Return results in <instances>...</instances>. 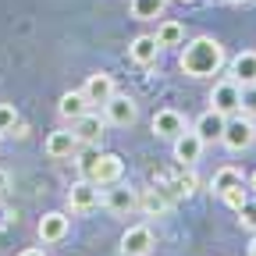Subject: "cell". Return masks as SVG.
Here are the masks:
<instances>
[{"instance_id": "obj_19", "label": "cell", "mask_w": 256, "mask_h": 256, "mask_svg": "<svg viewBox=\"0 0 256 256\" xmlns=\"http://www.w3.org/2000/svg\"><path fill=\"white\" fill-rule=\"evenodd\" d=\"M168 206H171V203H168V196H164L160 188H146L142 196H139V210L150 214V217H164Z\"/></svg>"}, {"instance_id": "obj_16", "label": "cell", "mask_w": 256, "mask_h": 256, "mask_svg": "<svg viewBox=\"0 0 256 256\" xmlns=\"http://www.w3.org/2000/svg\"><path fill=\"white\" fill-rule=\"evenodd\" d=\"M89 96L82 92V89H72V92H64L60 100H57V114L64 118V121H78L82 114H89Z\"/></svg>"}, {"instance_id": "obj_36", "label": "cell", "mask_w": 256, "mask_h": 256, "mask_svg": "<svg viewBox=\"0 0 256 256\" xmlns=\"http://www.w3.org/2000/svg\"><path fill=\"white\" fill-rule=\"evenodd\" d=\"M0 139H4V136H0Z\"/></svg>"}, {"instance_id": "obj_21", "label": "cell", "mask_w": 256, "mask_h": 256, "mask_svg": "<svg viewBox=\"0 0 256 256\" xmlns=\"http://www.w3.org/2000/svg\"><path fill=\"white\" fill-rule=\"evenodd\" d=\"M168 0H132V18L139 22H156L160 14H164Z\"/></svg>"}, {"instance_id": "obj_1", "label": "cell", "mask_w": 256, "mask_h": 256, "mask_svg": "<svg viewBox=\"0 0 256 256\" xmlns=\"http://www.w3.org/2000/svg\"><path fill=\"white\" fill-rule=\"evenodd\" d=\"M224 64H228V54H224V46L214 36H196V40L182 43L178 68L188 78H214V75H220Z\"/></svg>"}, {"instance_id": "obj_34", "label": "cell", "mask_w": 256, "mask_h": 256, "mask_svg": "<svg viewBox=\"0 0 256 256\" xmlns=\"http://www.w3.org/2000/svg\"><path fill=\"white\" fill-rule=\"evenodd\" d=\"M232 4H252V0H232Z\"/></svg>"}, {"instance_id": "obj_17", "label": "cell", "mask_w": 256, "mask_h": 256, "mask_svg": "<svg viewBox=\"0 0 256 256\" xmlns=\"http://www.w3.org/2000/svg\"><path fill=\"white\" fill-rule=\"evenodd\" d=\"M43 150H46V156L64 160V156H75L78 153V139H75V132H50L46 142H43Z\"/></svg>"}, {"instance_id": "obj_11", "label": "cell", "mask_w": 256, "mask_h": 256, "mask_svg": "<svg viewBox=\"0 0 256 256\" xmlns=\"http://www.w3.org/2000/svg\"><path fill=\"white\" fill-rule=\"evenodd\" d=\"M104 206L118 217H128L132 210H139V196H136V188H124V185H110L107 188V196H104Z\"/></svg>"}, {"instance_id": "obj_8", "label": "cell", "mask_w": 256, "mask_h": 256, "mask_svg": "<svg viewBox=\"0 0 256 256\" xmlns=\"http://www.w3.org/2000/svg\"><path fill=\"white\" fill-rule=\"evenodd\" d=\"M68 214H60V210H50V214H43L40 217V224H36V235H40V242H46V246H54V242H64V235H68Z\"/></svg>"}, {"instance_id": "obj_26", "label": "cell", "mask_w": 256, "mask_h": 256, "mask_svg": "<svg viewBox=\"0 0 256 256\" xmlns=\"http://www.w3.org/2000/svg\"><path fill=\"white\" fill-rule=\"evenodd\" d=\"M174 188H178V196H192V192L200 188V178L192 174V171H182V174L174 178Z\"/></svg>"}, {"instance_id": "obj_13", "label": "cell", "mask_w": 256, "mask_h": 256, "mask_svg": "<svg viewBox=\"0 0 256 256\" xmlns=\"http://www.w3.org/2000/svg\"><path fill=\"white\" fill-rule=\"evenodd\" d=\"M121 174H124V160L118 153H100V160H96V168H92L89 178L96 185H114V182H121Z\"/></svg>"}, {"instance_id": "obj_5", "label": "cell", "mask_w": 256, "mask_h": 256, "mask_svg": "<svg viewBox=\"0 0 256 256\" xmlns=\"http://www.w3.org/2000/svg\"><path fill=\"white\" fill-rule=\"evenodd\" d=\"M96 206H100V185L92 178H82L68 188V210L72 214H92Z\"/></svg>"}, {"instance_id": "obj_2", "label": "cell", "mask_w": 256, "mask_h": 256, "mask_svg": "<svg viewBox=\"0 0 256 256\" xmlns=\"http://www.w3.org/2000/svg\"><path fill=\"white\" fill-rule=\"evenodd\" d=\"M256 142V118L249 114H232L228 121H224V136H220V146L228 150V153H242Z\"/></svg>"}, {"instance_id": "obj_27", "label": "cell", "mask_w": 256, "mask_h": 256, "mask_svg": "<svg viewBox=\"0 0 256 256\" xmlns=\"http://www.w3.org/2000/svg\"><path fill=\"white\" fill-rule=\"evenodd\" d=\"M242 114H249V118H256V82H249V86H242Z\"/></svg>"}, {"instance_id": "obj_4", "label": "cell", "mask_w": 256, "mask_h": 256, "mask_svg": "<svg viewBox=\"0 0 256 256\" xmlns=\"http://www.w3.org/2000/svg\"><path fill=\"white\" fill-rule=\"evenodd\" d=\"M104 118H107V124L132 128V124L139 121V104L132 100V96H121V92H114L110 100L104 104Z\"/></svg>"}, {"instance_id": "obj_6", "label": "cell", "mask_w": 256, "mask_h": 256, "mask_svg": "<svg viewBox=\"0 0 256 256\" xmlns=\"http://www.w3.org/2000/svg\"><path fill=\"white\" fill-rule=\"evenodd\" d=\"M150 249H153V228H146V224H132L121 235V256H150Z\"/></svg>"}, {"instance_id": "obj_22", "label": "cell", "mask_w": 256, "mask_h": 256, "mask_svg": "<svg viewBox=\"0 0 256 256\" xmlns=\"http://www.w3.org/2000/svg\"><path fill=\"white\" fill-rule=\"evenodd\" d=\"M242 182H246V178H242V171L228 164V168H220V171L214 174V182H210V188H214V192H217V196H220V192H228L232 185H242Z\"/></svg>"}, {"instance_id": "obj_3", "label": "cell", "mask_w": 256, "mask_h": 256, "mask_svg": "<svg viewBox=\"0 0 256 256\" xmlns=\"http://www.w3.org/2000/svg\"><path fill=\"white\" fill-rule=\"evenodd\" d=\"M210 110H217L224 118H232V114L242 110V86L232 75L220 78V82H214V89H210Z\"/></svg>"}, {"instance_id": "obj_25", "label": "cell", "mask_w": 256, "mask_h": 256, "mask_svg": "<svg viewBox=\"0 0 256 256\" xmlns=\"http://www.w3.org/2000/svg\"><path fill=\"white\" fill-rule=\"evenodd\" d=\"M96 160H100V146H86V150L78 153V171H82V178H89V174H92Z\"/></svg>"}, {"instance_id": "obj_35", "label": "cell", "mask_w": 256, "mask_h": 256, "mask_svg": "<svg viewBox=\"0 0 256 256\" xmlns=\"http://www.w3.org/2000/svg\"><path fill=\"white\" fill-rule=\"evenodd\" d=\"M182 4H196V0H182Z\"/></svg>"}, {"instance_id": "obj_30", "label": "cell", "mask_w": 256, "mask_h": 256, "mask_svg": "<svg viewBox=\"0 0 256 256\" xmlns=\"http://www.w3.org/2000/svg\"><path fill=\"white\" fill-rule=\"evenodd\" d=\"M8 185H11V174H8L4 168H0V196H4V192H8Z\"/></svg>"}, {"instance_id": "obj_20", "label": "cell", "mask_w": 256, "mask_h": 256, "mask_svg": "<svg viewBox=\"0 0 256 256\" xmlns=\"http://www.w3.org/2000/svg\"><path fill=\"white\" fill-rule=\"evenodd\" d=\"M153 36H156L160 46H182L185 43V25L182 22H160Z\"/></svg>"}, {"instance_id": "obj_24", "label": "cell", "mask_w": 256, "mask_h": 256, "mask_svg": "<svg viewBox=\"0 0 256 256\" xmlns=\"http://www.w3.org/2000/svg\"><path fill=\"white\" fill-rule=\"evenodd\" d=\"M18 124H22V118H18L14 104H0V136H4V132H14Z\"/></svg>"}, {"instance_id": "obj_9", "label": "cell", "mask_w": 256, "mask_h": 256, "mask_svg": "<svg viewBox=\"0 0 256 256\" xmlns=\"http://www.w3.org/2000/svg\"><path fill=\"white\" fill-rule=\"evenodd\" d=\"M160 50H164V46L156 43V36L142 32V36H136L132 43H128V60H132V64H139V68H150V64H156Z\"/></svg>"}, {"instance_id": "obj_14", "label": "cell", "mask_w": 256, "mask_h": 256, "mask_svg": "<svg viewBox=\"0 0 256 256\" xmlns=\"http://www.w3.org/2000/svg\"><path fill=\"white\" fill-rule=\"evenodd\" d=\"M82 92L89 96V104H107L110 96L118 92V86H114V75H107V72H92V75L86 78Z\"/></svg>"}, {"instance_id": "obj_31", "label": "cell", "mask_w": 256, "mask_h": 256, "mask_svg": "<svg viewBox=\"0 0 256 256\" xmlns=\"http://www.w3.org/2000/svg\"><path fill=\"white\" fill-rule=\"evenodd\" d=\"M18 256H46V252H43V249H22Z\"/></svg>"}, {"instance_id": "obj_12", "label": "cell", "mask_w": 256, "mask_h": 256, "mask_svg": "<svg viewBox=\"0 0 256 256\" xmlns=\"http://www.w3.org/2000/svg\"><path fill=\"white\" fill-rule=\"evenodd\" d=\"M150 128H153V136H156V139H178V136L185 132V118H182L178 110L164 107V110H156V114H153Z\"/></svg>"}, {"instance_id": "obj_29", "label": "cell", "mask_w": 256, "mask_h": 256, "mask_svg": "<svg viewBox=\"0 0 256 256\" xmlns=\"http://www.w3.org/2000/svg\"><path fill=\"white\" fill-rule=\"evenodd\" d=\"M11 217H14V214L8 210V203H4V200H0V232H4L8 224H11Z\"/></svg>"}, {"instance_id": "obj_15", "label": "cell", "mask_w": 256, "mask_h": 256, "mask_svg": "<svg viewBox=\"0 0 256 256\" xmlns=\"http://www.w3.org/2000/svg\"><path fill=\"white\" fill-rule=\"evenodd\" d=\"M224 114H217V110H203L200 118H196V124H192V132H196L203 142H220V136H224Z\"/></svg>"}, {"instance_id": "obj_10", "label": "cell", "mask_w": 256, "mask_h": 256, "mask_svg": "<svg viewBox=\"0 0 256 256\" xmlns=\"http://www.w3.org/2000/svg\"><path fill=\"white\" fill-rule=\"evenodd\" d=\"M171 142H174V160H178L182 168H192V164L203 156V146H206L196 132H192V128H185V132H182L178 139H171Z\"/></svg>"}, {"instance_id": "obj_32", "label": "cell", "mask_w": 256, "mask_h": 256, "mask_svg": "<svg viewBox=\"0 0 256 256\" xmlns=\"http://www.w3.org/2000/svg\"><path fill=\"white\" fill-rule=\"evenodd\" d=\"M246 185H249V188H256V171H252V174L246 178Z\"/></svg>"}, {"instance_id": "obj_18", "label": "cell", "mask_w": 256, "mask_h": 256, "mask_svg": "<svg viewBox=\"0 0 256 256\" xmlns=\"http://www.w3.org/2000/svg\"><path fill=\"white\" fill-rule=\"evenodd\" d=\"M228 75H232L238 86L256 82V50H242L238 57H232V64H228Z\"/></svg>"}, {"instance_id": "obj_23", "label": "cell", "mask_w": 256, "mask_h": 256, "mask_svg": "<svg viewBox=\"0 0 256 256\" xmlns=\"http://www.w3.org/2000/svg\"><path fill=\"white\" fill-rule=\"evenodd\" d=\"M220 200H224V206H232V210L238 214V210L249 203V185H246V182H242V185H232L228 192H220Z\"/></svg>"}, {"instance_id": "obj_7", "label": "cell", "mask_w": 256, "mask_h": 256, "mask_svg": "<svg viewBox=\"0 0 256 256\" xmlns=\"http://www.w3.org/2000/svg\"><path fill=\"white\" fill-rule=\"evenodd\" d=\"M104 124H107V118H100V114H82L78 121H72V132H75V139H78V146H100V139H104Z\"/></svg>"}, {"instance_id": "obj_33", "label": "cell", "mask_w": 256, "mask_h": 256, "mask_svg": "<svg viewBox=\"0 0 256 256\" xmlns=\"http://www.w3.org/2000/svg\"><path fill=\"white\" fill-rule=\"evenodd\" d=\"M249 256H256V238H252V242H249Z\"/></svg>"}, {"instance_id": "obj_28", "label": "cell", "mask_w": 256, "mask_h": 256, "mask_svg": "<svg viewBox=\"0 0 256 256\" xmlns=\"http://www.w3.org/2000/svg\"><path fill=\"white\" fill-rule=\"evenodd\" d=\"M238 220H242V228H246V232H256V206L246 203V206L238 210Z\"/></svg>"}]
</instances>
